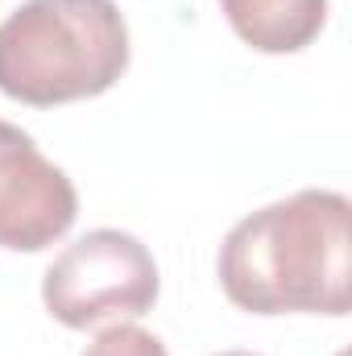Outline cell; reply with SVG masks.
<instances>
[{
    "label": "cell",
    "mask_w": 352,
    "mask_h": 356,
    "mask_svg": "<svg viewBox=\"0 0 352 356\" xmlns=\"http://www.w3.org/2000/svg\"><path fill=\"white\" fill-rule=\"evenodd\" d=\"M349 199L298 191L245 216L220 245L216 273L249 315H349Z\"/></svg>",
    "instance_id": "6da1fadb"
},
{
    "label": "cell",
    "mask_w": 352,
    "mask_h": 356,
    "mask_svg": "<svg viewBox=\"0 0 352 356\" xmlns=\"http://www.w3.org/2000/svg\"><path fill=\"white\" fill-rule=\"evenodd\" d=\"M129 71L116 0H25L0 21V91L29 108L104 95Z\"/></svg>",
    "instance_id": "7a4b0ae2"
},
{
    "label": "cell",
    "mask_w": 352,
    "mask_h": 356,
    "mask_svg": "<svg viewBox=\"0 0 352 356\" xmlns=\"http://www.w3.org/2000/svg\"><path fill=\"white\" fill-rule=\"evenodd\" d=\"M162 290L154 253L120 228H91L67 245L42 277L46 311L75 332L108 319H141Z\"/></svg>",
    "instance_id": "3957f363"
},
{
    "label": "cell",
    "mask_w": 352,
    "mask_h": 356,
    "mask_svg": "<svg viewBox=\"0 0 352 356\" xmlns=\"http://www.w3.org/2000/svg\"><path fill=\"white\" fill-rule=\"evenodd\" d=\"M79 216V195L67 170H58L38 141L0 120V249L42 253Z\"/></svg>",
    "instance_id": "277c9868"
},
{
    "label": "cell",
    "mask_w": 352,
    "mask_h": 356,
    "mask_svg": "<svg viewBox=\"0 0 352 356\" xmlns=\"http://www.w3.org/2000/svg\"><path fill=\"white\" fill-rule=\"evenodd\" d=\"M220 8L257 54H298L328 25V0H220Z\"/></svg>",
    "instance_id": "5b68a950"
},
{
    "label": "cell",
    "mask_w": 352,
    "mask_h": 356,
    "mask_svg": "<svg viewBox=\"0 0 352 356\" xmlns=\"http://www.w3.org/2000/svg\"><path fill=\"white\" fill-rule=\"evenodd\" d=\"M83 356H170V353L154 332H145L137 323H116V327L99 332Z\"/></svg>",
    "instance_id": "8992f818"
},
{
    "label": "cell",
    "mask_w": 352,
    "mask_h": 356,
    "mask_svg": "<svg viewBox=\"0 0 352 356\" xmlns=\"http://www.w3.org/2000/svg\"><path fill=\"white\" fill-rule=\"evenodd\" d=\"M216 356H257V353H216Z\"/></svg>",
    "instance_id": "52a82bcc"
}]
</instances>
